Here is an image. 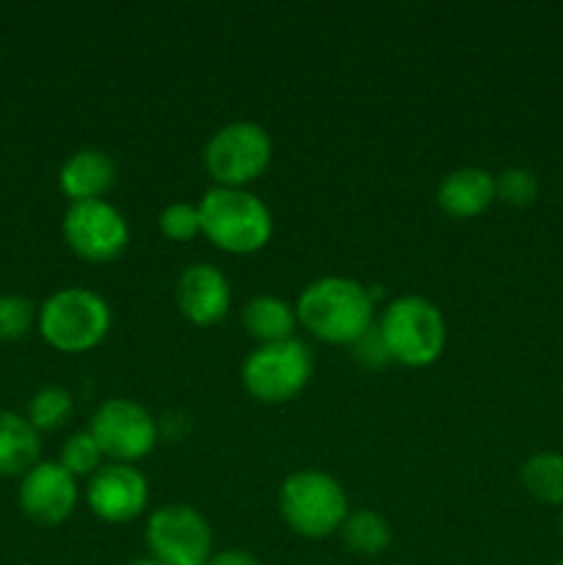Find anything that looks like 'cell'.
I'll return each instance as SVG.
<instances>
[{
    "mask_svg": "<svg viewBox=\"0 0 563 565\" xmlns=\"http://www.w3.org/2000/svg\"><path fill=\"white\" fill-rule=\"evenodd\" d=\"M39 430L22 414L0 408V478L25 475L39 463Z\"/></svg>",
    "mask_w": 563,
    "mask_h": 565,
    "instance_id": "obj_17",
    "label": "cell"
},
{
    "mask_svg": "<svg viewBox=\"0 0 563 565\" xmlns=\"http://www.w3.org/2000/svg\"><path fill=\"white\" fill-rule=\"evenodd\" d=\"M555 565H563V557H561V561H557V563H555Z\"/></svg>",
    "mask_w": 563,
    "mask_h": 565,
    "instance_id": "obj_28",
    "label": "cell"
},
{
    "mask_svg": "<svg viewBox=\"0 0 563 565\" xmlns=\"http://www.w3.org/2000/svg\"><path fill=\"white\" fill-rule=\"evenodd\" d=\"M373 292L348 276L309 281L296 301L298 326L329 345H353L364 331L373 329Z\"/></svg>",
    "mask_w": 563,
    "mask_h": 565,
    "instance_id": "obj_1",
    "label": "cell"
},
{
    "mask_svg": "<svg viewBox=\"0 0 563 565\" xmlns=\"http://www.w3.org/2000/svg\"><path fill=\"white\" fill-rule=\"evenodd\" d=\"M353 359L364 367H384L390 362V353H386L384 340L379 334V326H373L370 331H364L357 342H353Z\"/></svg>",
    "mask_w": 563,
    "mask_h": 565,
    "instance_id": "obj_25",
    "label": "cell"
},
{
    "mask_svg": "<svg viewBox=\"0 0 563 565\" xmlns=\"http://www.w3.org/2000/svg\"><path fill=\"white\" fill-rule=\"evenodd\" d=\"M72 408H75V403H72L70 392L61 390V386H44L28 403L25 419L42 434V430L61 428L72 417Z\"/></svg>",
    "mask_w": 563,
    "mask_h": 565,
    "instance_id": "obj_20",
    "label": "cell"
},
{
    "mask_svg": "<svg viewBox=\"0 0 563 565\" xmlns=\"http://www.w3.org/2000/svg\"><path fill=\"white\" fill-rule=\"evenodd\" d=\"M390 362L403 367H431L447 342V323L442 309L423 296H401L386 303L379 320Z\"/></svg>",
    "mask_w": 563,
    "mask_h": 565,
    "instance_id": "obj_3",
    "label": "cell"
},
{
    "mask_svg": "<svg viewBox=\"0 0 563 565\" xmlns=\"http://www.w3.org/2000/svg\"><path fill=\"white\" fill-rule=\"evenodd\" d=\"M243 329L257 345H274L296 337V307L279 296H254L241 312Z\"/></svg>",
    "mask_w": 563,
    "mask_h": 565,
    "instance_id": "obj_16",
    "label": "cell"
},
{
    "mask_svg": "<svg viewBox=\"0 0 563 565\" xmlns=\"http://www.w3.org/2000/svg\"><path fill=\"white\" fill-rule=\"evenodd\" d=\"M39 320L36 307L25 296H0V342H17Z\"/></svg>",
    "mask_w": 563,
    "mask_h": 565,
    "instance_id": "obj_23",
    "label": "cell"
},
{
    "mask_svg": "<svg viewBox=\"0 0 563 565\" xmlns=\"http://www.w3.org/2000/svg\"><path fill=\"white\" fill-rule=\"evenodd\" d=\"M110 303L88 287H64L39 307V331L61 353H86L110 331Z\"/></svg>",
    "mask_w": 563,
    "mask_h": 565,
    "instance_id": "obj_5",
    "label": "cell"
},
{
    "mask_svg": "<svg viewBox=\"0 0 563 565\" xmlns=\"http://www.w3.org/2000/svg\"><path fill=\"white\" fill-rule=\"evenodd\" d=\"M495 191L500 202L508 207H530L539 196V177L524 166H508L495 174Z\"/></svg>",
    "mask_w": 563,
    "mask_h": 565,
    "instance_id": "obj_22",
    "label": "cell"
},
{
    "mask_svg": "<svg viewBox=\"0 0 563 565\" xmlns=\"http://www.w3.org/2000/svg\"><path fill=\"white\" fill-rule=\"evenodd\" d=\"M312 351L293 337L274 345L254 348L243 362L241 379L254 401L276 406L301 395L312 379Z\"/></svg>",
    "mask_w": 563,
    "mask_h": 565,
    "instance_id": "obj_7",
    "label": "cell"
},
{
    "mask_svg": "<svg viewBox=\"0 0 563 565\" xmlns=\"http://www.w3.org/2000/svg\"><path fill=\"white\" fill-rule=\"evenodd\" d=\"M279 513L293 533L318 541L340 533L351 511L340 480L323 469H298L282 483Z\"/></svg>",
    "mask_w": 563,
    "mask_h": 565,
    "instance_id": "obj_4",
    "label": "cell"
},
{
    "mask_svg": "<svg viewBox=\"0 0 563 565\" xmlns=\"http://www.w3.org/2000/svg\"><path fill=\"white\" fill-rule=\"evenodd\" d=\"M204 169L221 188H246L268 171L274 141L257 121H230L204 143Z\"/></svg>",
    "mask_w": 563,
    "mask_h": 565,
    "instance_id": "obj_6",
    "label": "cell"
},
{
    "mask_svg": "<svg viewBox=\"0 0 563 565\" xmlns=\"http://www.w3.org/2000/svg\"><path fill=\"white\" fill-rule=\"evenodd\" d=\"M88 434L103 456L114 463H136L158 445V423L141 403L127 397H110L92 414Z\"/></svg>",
    "mask_w": 563,
    "mask_h": 565,
    "instance_id": "obj_9",
    "label": "cell"
},
{
    "mask_svg": "<svg viewBox=\"0 0 563 565\" xmlns=\"http://www.w3.org/2000/svg\"><path fill=\"white\" fill-rule=\"evenodd\" d=\"M204 565H263V563H259V557H254L252 552L246 550H224L219 552V555L210 557Z\"/></svg>",
    "mask_w": 563,
    "mask_h": 565,
    "instance_id": "obj_26",
    "label": "cell"
},
{
    "mask_svg": "<svg viewBox=\"0 0 563 565\" xmlns=\"http://www.w3.org/2000/svg\"><path fill=\"white\" fill-rule=\"evenodd\" d=\"M20 508L31 522L59 527L75 513L77 483L59 461H39L22 475Z\"/></svg>",
    "mask_w": 563,
    "mask_h": 565,
    "instance_id": "obj_12",
    "label": "cell"
},
{
    "mask_svg": "<svg viewBox=\"0 0 563 565\" xmlns=\"http://www.w3.org/2000/svg\"><path fill=\"white\" fill-rule=\"evenodd\" d=\"M86 502L99 522H132L149 505L147 475L136 463H103L88 480Z\"/></svg>",
    "mask_w": 563,
    "mask_h": 565,
    "instance_id": "obj_11",
    "label": "cell"
},
{
    "mask_svg": "<svg viewBox=\"0 0 563 565\" xmlns=\"http://www.w3.org/2000/svg\"><path fill=\"white\" fill-rule=\"evenodd\" d=\"M196 207L202 235L226 254H254L268 246L274 235V215L268 204L246 188L215 185Z\"/></svg>",
    "mask_w": 563,
    "mask_h": 565,
    "instance_id": "obj_2",
    "label": "cell"
},
{
    "mask_svg": "<svg viewBox=\"0 0 563 565\" xmlns=\"http://www.w3.org/2000/svg\"><path fill=\"white\" fill-rule=\"evenodd\" d=\"M59 185L70 204L108 196L116 185V163L103 149H77L61 163Z\"/></svg>",
    "mask_w": 563,
    "mask_h": 565,
    "instance_id": "obj_14",
    "label": "cell"
},
{
    "mask_svg": "<svg viewBox=\"0 0 563 565\" xmlns=\"http://www.w3.org/2000/svg\"><path fill=\"white\" fill-rule=\"evenodd\" d=\"M342 544L362 557H379L381 552L390 550L392 544V527L381 513L370 511V508H359L346 516L340 527Z\"/></svg>",
    "mask_w": 563,
    "mask_h": 565,
    "instance_id": "obj_18",
    "label": "cell"
},
{
    "mask_svg": "<svg viewBox=\"0 0 563 565\" xmlns=\"http://www.w3.org/2000/svg\"><path fill=\"white\" fill-rule=\"evenodd\" d=\"M561 527H563V519H561Z\"/></svg>",
    "mask_w": 563,
    "mask_h": 565,
    "instance_id": "obj_29",
    "label": "cell"
},
{
    "mask_svg": "<svg viewBox=\"0 0 563 565\" xmlns=\"http://www.w3.org/2000/svg\"><path fill=\"white\" fill-rule=\"evenodd\" d=\"M61 230H64L66 246L77 257L94 265L114 263L130 243L127 218L119 213V207L105 199L70 204L64 221H61Z\"/></svg>",
    "mask_w": 563,
    "mask_h": 565,
    "instance_id": "obj_10",
    "label": "cell"
},
{
    "mask_svg": "<svg viewBox=\"0 0 563 565\" xmlns=\"http://www.w3.org/2000/svg\"><path fill=\"white\" fill-rule=\"evenodd\" d=\"M519 478H522L524 491L541 505L563 508V452H535L522 463Z\"/></svg>",
    "mask_w": 563,
    "mask_h": 565,
    "instance_id": "obj_19",
    "label": "cell"
},
{
    "mask_svg": "<svg viewBox=\"0 0 563 565\" xmlns=\"http://www.w3.org/2000/svg\"><path fill=\"white\" fill-rule=\"evenodd\" d=\"M497 199L495 174L480 166H461L453 169L436 188V202L450 218L469 221L486 213L489 204Z\"/></svg>",
    "mask_w": 563,
    "mask_h": 565,
    "instance_id": "obj_15",
    "label": "cell"
},
{
    "mask_svg": "<svg viewBox=\"0 0 563 565\" xmlns=\"http://www.w3.org/2000/svg\"><path fill=\"white\" fill-rule=\"evenodd\" d=\"M127 565H163L160 561H155V557H138V561L127 563Z\"/></svg>",
    "mask_w": 563,
    "mask_h": 565,
    "instance_id": "obj_27",
    "label": "cell"
},
{
    "mask_svg": "<svg viewBox=\"0 0 563 565\" xmlns=\"http://www.w3.org/2000/svg\"><path fill=\"white\" fill-rule=\"evenodd\" d=\"M147 546L163 565H204L213 557V530L193 505L169 502L149 513Z\"/></svg>",
    "mask_w": 563,
    "mask_h": 565,
    "instance_id": "obj_8",
    "label": "cell"
},
{
    "mask_svg": "<svg viewBox=\"0 0 563 565\" xmlns=\"http://www.w3.org/2000/svg\"><path fill=\"white\" fill-rule=\"evenodd\" d=\"M105 456L94 436L88 430H77L61 447L59 463L72 475V478H92L99 467H103Z\"/></svg>",
    "mask_w": 563,
    "mask_h": 565,
    "instance_id": "obj_21",
    "label": "cell"
},
{
    "mask_svg": "<svg viewBox=\"0 0 563 565\" xmlns=\"http://www.w3.org/2000/svg\"><path fill=\"white\" fill-rule=\"evenodd\" d=\"M174 301L188 323L199 329L219 326L232 309L230 279L215 265L193 263L177 279Z\"/></svg>",
    "mask_w": 563,
    "mask_h": 565,
    "instance_id": "obj_13",
    "label": "cell"
},
{
    "mask_svg": "<svg viewBox=\"0 0 563 565\" xmlns=\"http://www.w3.org/2000/svg\"><path fill=\"white\" fill-rule=\"evenodd\" d=\"M163 237L174 243H188L196 235H202V221H199V207L188 202H171L160 210L158 218Z\"/></svg>",
    "mask_w": 563,
    "mask_h": 565,
    "instance_id": "obj_24",
    "label": "cell"
}]
</instances>
